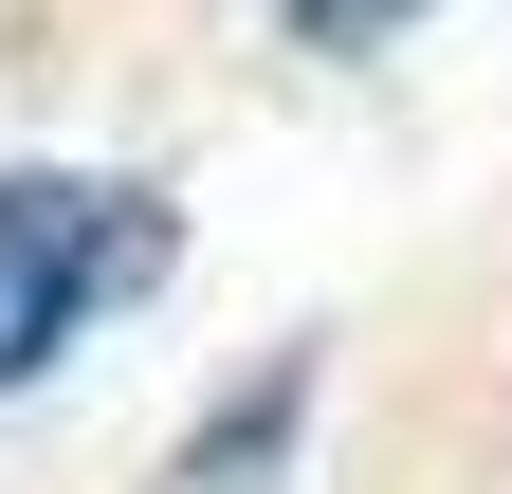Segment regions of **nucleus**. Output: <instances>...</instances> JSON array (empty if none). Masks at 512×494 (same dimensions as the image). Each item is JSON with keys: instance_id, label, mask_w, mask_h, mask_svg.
Instances as JSON below:
<instances>
[{"instance_id": "nucleus-3", "label": "nucleus", "mask_w": 512, "mask_h": 494, "mask_svg": "<svg viewBox=\"0 0 512 494\" xmlns=\"http://www.w3.org/2000/svg\"><path fill=\"white\" fill-rule=\"evenodd\" d=\"M275 19H293L311 55H384V37H403V19H439V0H275Z\"/></svg>"}, {"instance_id": "nucleus-2", "label": "nucleus", "mask_w": 512, "mask_h": 494, "mask_svg": "<svg viewBox=\"0 0 512 494\" xmlns=\"http://www.w3.org/2000/svg\"><path fill=\"white\" fill-rule=\"evenodd\" d=\"M293 440H311V348H275V366H238V385L183 421V458H165V494H293Z\"/></svg>"}, {"instance_id": "nucleus-1", "label": "nucleus", "mask_w": 512, "mask_h": 494, "mask_svg": "<svg viewBox=\"0 0 512 494\" xmlns=\"http://www.w3.org/2000/svg\"><path fill=\"white\" fill-rule=\"evenodd\" d=\"M183 275V220L165 183H110V165H0V403L55 385L128 293Z\"/></svg>"}]
</instances>
